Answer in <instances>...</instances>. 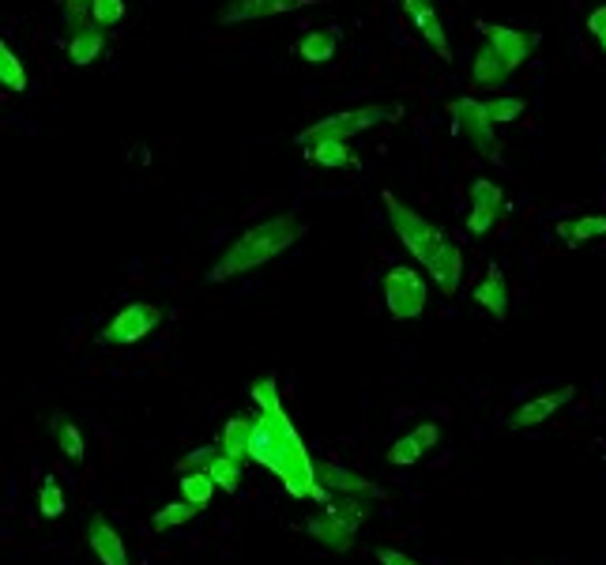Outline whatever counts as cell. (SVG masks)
<instances>
[{
    "label": "cell",
    "instance_id": "f546056e",
    "mask_svg": "<svg viewBox=\"0 0 606 565\" xmlns=\"http://www.w3.org/2000/svg\"><path fill=\"white\" fill-rule=\"evenodd\" d=\"M523 110H528V102H523V98H512V95H497V98H490L486 102V118L494 121V128L520 121Z\"/></svg>",
    "mask_w": 606,
    "mask_h": 565
},
{
    "label": "cell",
    "instance_id": "484cf974",
    "mask_svg": "<svg viewBox=\"0 0 606 565\" xmlns=\"http://www.w3.org/2000/svg\"><path fill=\"white\" fill-rule=\"evenodd\" d=\"M327 513H332V517H339L343 524H350V528H362L366 520H370V502H366V494H339L335 498L332 505H327Z\"/></svg>",
    "mask_w": 606,
    "mask_h": 565
},
{
    "label": "cell",
    "instance_id": "d6a6232c",
    "mask_svg": "<svg viewBox=\"0 0 606 565\" xmlns=\"http://www.w3.org/2000/svg\"><path fill=\"white\" fill-rule=\"evenodd\" d=\"M91 20L98 27H118L125 20V0H91Z\"/></svg>",
    "mask_w": 606,
    "mask_h": 565
},
{
    "label": "cell",
    "instance_id": "44dd1931",
    "mask_svg": "<svg viewBox=\"0 0 606 565\" xmlns=\"http://www.w3.org/2000/svg\"><path fill=\"white\" fill-rule=\"evenodd\" d=\"M301 151H306L309 162H317V167H324V170L358 167V155H355V147H350V140H317V144L301 147Z\"/></svg>",
    "mask_w": 606,
    "mask_h": 565
},
{
    "label": "cell",
    "instance_id": "4fadbf2b",
    "mask_svg": "<svg viewBox=\"0 0 606 565\" xmlns=\"http://www.w3.org/2000/svg\"><path fill=\"white\" fill-rule=\"evenodd\" d=\"M437 441H441V426L437 422H419L411 433H404L399 441H392L388 464L392 468H411V464H419L422 456L437 445Z\"/></svg>",
    "mask_w": 606,
    "mask_h": 565
},
{
    "label": "cell",
    "instance_id": "d4e9b609",
    "mask_svg": "<svg viewBox=\"0 0 606 565\" xmlns=\"http://www.w3.org/2000/svg\"><path fill=\"white\" fill-rule=\"evenodd\" d=\"M177 487H182V498L185 502H193L196 509H208L211 498H215V479H211V471H185L182 479H177Z\"/></svg>",
    "mask_w": 606,
    "mask_h": 565
},
{
    "label": "cell",
    "instance_id": "d590c367",
    "mask_svg": "<svg viewBox=\"0 0 606 565\" xmlns=\"http://www.w3.org/2000/svg\"><path fill=\"white\" fill-rule=\"evenodd\" d=\"M376 562H381V565H419V562H415V558H411V554H399V551H388V546H384V551H381V554H376Z\"/></svg>",
    "mask_w": 606,
    "mask_h": 565
},
{
    "label": "cell",
    "instance_id": "8992f818",
    "mask_svg": "<svg viewBox=\"0 0 606 565\" xmlns=\"http://www.w3.org/2000/svg\"><path fill=\"white\" fill-rule=\"evenodd\" d=\"M159 324H162L159 306H151V302H133V306H125L102 329V343H110V347H128V343H140L144 335H151Z\"/></svg>",
    "mask_w": 606,
    "mask_h": 565
},
{
    "label": "cell",
    "instance_id": "7c38bea8",
    "mask_svg": "<svg viewBox=\"0 0 606 565\" xmlns=\"http://www.w3.org/2000/svg\"><path fill=\"white\" fill-rule=\"evenodd\" d=\"M317 0H226V8L219 12V23H249V20H268V15H286L309 8Z\"/></svg>",
    "mask_w": 606,
    "mask_h": 565
},
{
    "label": "cell",
    "instance_id": "603a6c76",
    "mask_svg": "<svg viewBox=\"0 0 606 565\" xmlns=\"http://www.w3.org/2000/svg\"><path fill=\"white\" fill-rule=\"evenodd\" d=\"M102 46H106V38H102V27H98V23H91V27H84V30H72V38H69L72 64H76V69L95 64L98 53H102Z\"/></svg>",
    "mask_w": 606,
    "mask_h": 565
},
{
    "label": "cell",
    "instance_id": "e0dca14e",
    "mask_svg": "<svg viewBox=\"0 0 606 565\" xmlns=\"http://www.w3.org/2000/svg\"><path fill=\"white\" fill-rule=\"evenodd\" d=\"M306 531L324 546V551H332V554H347L350 546H355V536H358L350 524H343L339 517H332L327 509L321 513V517L306 520Z\"/></svg>",
    "mask_w": 606,
    "mask_h": 565
},
{
    "label": "cell",
    "instance_id": "9c48e42d",
    "mask_svg": "<svg viewBox=\"0 0 606 565\" xmlns=\"http://www.w3.org/2000/svg\"><path fill=\"white\" fill-rule=\"evenodd\" d=\"M467 196H471L467 231H471V234H490V226L497 223V216H502V208H505L502 188L490 182V177H474L471 188H467Z\"/></svg>",
    "mask_w": 606,
    "mask_h": 565
},
{
    "label": "cell",
    "instance_id": "d6986e66",
    "mask_svg": "<svg viewBox=\"0 0 606 565\" xmlns=\"http://www.w3.org/2000/svg\"><path fill=\"white\" fill-rule=\"evenodd\" d=\"M252 433H257V419H252V415H234V419L223 426L219 445H223L226 456L249 464L252 460Z\"/></svg>",
    "mask_w": 606,
    "mask_h": 565
},
{
    "label": "cell",
    "instance_id": "1f68e13d",
    "mask_svg": "<svg viewBox=\"0 0 606 565\" xmlns=\"http://www.w3.org/2000/svg\"><path fill=\"white\" fill-rule=\"evenodd\" d=\"M38 513L49 517V520H57L64 513V494H61V487H57L53 479H46L42 490H38Z\"/></svg>",
    "mask_w": 606,
    "mask_h": 565
},
{
    "label": "cell",
    "instance_id": "e575fe53",
    "mask_svg": "<svg viewBox=\"0 0 606 565\" xmlns=\"http://www.w3.org/2000/svg\"><path fill=\"white\" fill-rule=\"evenodd\" d=\"M588 30L599 38V46H603V53H606V4H599L592 15H588Z\"/></svg>",
    "mask_w": 606,
    "mask_h": 565
},
{
    "label": "cell",
    "instance_id": "9a60e30c",
    "mask_svg": "<svg viewBox=\"0 0 606 565\" xmlns=\"http://www.w3.org/2000/svg\"><path fill=\"white\" fill-rule=\"evenodd\" d=\"M471 302L482 309V314H490L497 324L509 321V283H505V272L502 268H490L486 275L479 280V286L471 291Z\"/></svg>",
    "mask_w": 606,
    "mask_h": 565
},
{
    "label": "cell",
    "instance_id": "f1b7e54d",
    "mask_svg": "<svg viewBox=\"0 0 606 565\" xmlns=\"http://www.w3.org/2000/svg\"><path fill=\"white\" fill-rule=\"evenodd\" d=\"M53 433H57V445H61V453L69 456V460H84V433H79L76 422H69L64 415H57L53 419Z\"/></svg>",
    "mask_w": 606,
    "mask_h": 565
},
{
    "label": "cell",
    "instance_id": "83f0119b",
    "mask_svg": "<svg viewBox=\"0 0 606 565\" xmlns=\"http://www.w3.org/2000/svg\"><path fill=\"white\" fill-rule=\"evenodd\" d=\"M242 460H234V456H226L223 449H219V456L211 460V479H215V487L223 490V494H234L237 487H242Z\"/></svg>",
    "mask_w": 606,
    "mask_h": 565
},
{
    "label": "cell",
    "instance_id": "ac0fdd59",
    "mask_svg": "<svg viewBox=\"0 0 606 565\" xmlns=\"http://www.w3.org/2000/svg\"><path fill=\"white\" fill-rule=\"evenodd\" d=\"M317 479L327 494H366V498H381V487H373L362 475L339 468V464H317Z\"/></svg>",
    "mask_w": 606,
    "mask_h": 565
},
{
    "label": "cell",
    "instance_id": "ffe728a7",
    "mask_svg": "<svg viewBox=\"0 0 606 565\" xmlns=\"http://www.w3.org/2000/svg\"><path fill=\"white\" fill-rule=\"evenodd\" d=\"M509 76H512V69L505 64V57L490 42L474 53V61H471V84L474 87H502Z\"/></svg>",
    "mask_w": 606,
    "mask_h": 565
},
{
    "label": "cell",
    "instance_id": "52a82bcc",
    "mask_svg": "<svg viewBox=\"0 0 606 565\" xmlns=\"http://www.w3.org/2000/svg\"><path fill=\"white\" fill-rule=\"evenodd\" d=\"M448 118H453L456 133L463 140L479 147V155L494 151V121L486 118V102H479V98H456V102H448Z\"/></svg>",
    "mask_w": 606,
    "mask_h": 565
},
{
    "label": "cell",
    "instance_id": "5b68a950",
    "mask_svg": "<svg viewBox=\"0 0 606 565\" xmlns=\"http://www.w3.org/2000/svg\"><path fill=\"white\" fill-rule=\"evenodd\" d=\"M381 294H384V309H388L396 321H415V317H422L425 298H430L425 280L407 265L388 268V275H384V283H381Z\"/></svg>",
    "mask_w": 606,
    "mask_h": 565
},
{
    "label": "cell",
    "instance_id": "30bf717a",
    "mask_svg": "<svg viewBox=\"0 0 606 565\" xmlns=\"http://www.w3.org/2000/svg\"><path fill=\"white\" fill-rule=\"evenodd\" d=\"M399 4H404L407 20L415 23L422 42L430 46L441 61H448L453 49H448V35H445V23H441V15H437V4H433V0H399Z\"/></svg>",
    "mask_w": 606,
    "mask_h": 565
},
{
    "label": "cell",
    "instance_id": "4dcf8cb0",
    "mask_svg": "<svg viewBox=\"0 0 606 565\" xmlns=\"http://www.w3.org/2000/svg\"><path fill=\"white\" fill-rule=\"evenodd\" d=\"M196 513H200V509H196L193 502H185V498H182V502L162 505V509L154 513L151 524H154V531H170V528H182V524H188V520L196 517Z\"/></svg>",
    "mask_w": 606,
    "mask_h": 565
},
{
    "label": "cell",
    "instance_id": "277c9868",
    "mask_svg": "<svg viewBox=\"0 0 606 565\" xmlns=\"http://www.w3.org/2000/svg\"><path fill=\"white\" fill-rule=\"evenodd\" d=\"M381 204H384V211H388L392 231H396L399 242L407 245V253H411V257L419 260V265L430 268L433 257L441 253V245L448 242L445 231H441V226H433L430 219H422L419 211L411 208V204H404L396 193H388V188L381 193Z\"/></svg>",
    "mask_w": 606,
    "mask_h": 565
},
{
    "label": "cell",
    "instance_id": "3957f363",
    "mask_svg": "<svg viewBox=\"0 0 606 565\" xmlns=\"http://www.w3.org/2000/svg\"><path fill=\"white\" fill-rule=\"evenodd\" d=\"M404 118V106H392V102H373V106H355V110H339V113H327V118L313 121L309 128H301L294 136L298 147H309L317 140H355L358 133L366 128H376L384 121H396Z\"/></svg>",
    "mask_w": 606,
    "mask_h": 565
},
{
    "label": "cell",
    "instance_id": "7402d4cb",
    "mask_svg": "<svg viewBox=\"0 0 606 565\" xmlns=\"http://www.w3.org/2000/svg\"><path fill=\"white\" fill-rule=\"evenodd\" d=\"M558 237L565 245H588V242H595V237H606V216H580V219H561L558 226Z\"/></svg>",
    "mask_w": 606,
    "mask_h": 565
},
{
    "label": "cell",
    "instance_id": "5bb4252c",
    "mask_svg": "<svg viewBox=\"0 0 606 565\" xmlns=\"http://www.w3.org/2000/svg\"><path fill=\"white\" fill-rule=\"evenodd\" d=\"M87 546H91L95 558L102 565H133L128 562V543L121 539V531L113 528L102 513H95L91 524H87Z\"/></svg>",
    "mask_w": 606,
    "mask_h": 565
},
{
    "label": "cell",
    "instance_id": "2e32d148",
    "mask_svg": "<svg viewBox=\"0 0 606 565\" xmlns=\"http://www.w3.org/2000/svg\"><path fill=\"white\" fill-rule=\"evenodd\" d=\"M425 272H430V280L437 283L441 294H448V298H453V294L460 291V280H463V249L456 242H445Z\"/></svg>",
    "mask_w": 606,
    "mask_h": 565
},
{
    "label": "cell",
    "instance_id": "836d02e7",
    "mask_svg": "<svg viewBox=\"0 0 606 565\" xmlns=\"http://www.w3.org/2000/svg\"><path fill=\"white\" fill-rule=\"evenodd\" d=\"M215 456H219V449H193V453L177 460V475H185V471H208Z\"/></svg>",
    "mask_w": 606,
    "mask_h": 565
},
{
    "label": "cell",
    "instance_id": "7a4b0ae2",
    "mask_svg": "<svg viewBox=\"0 0 606 565\" xmlns=\"http://www.w3.org/2000/svg\"><path fill=\"white\" fill-rule=\"evenodd\" d=\"M301 234H306V223H301L294 211L260 219V223H252L249 231L237 234L231 242V249L211 265L208 283H226V280H234V275L252 272V268L272 265L280 253H286L290 245L301 242Z\"/></svg>",
    "mask_w": 606,
    "mask_h": 565
},
{
    "label": "cell",
    "instance_id": "4316f807",
    "mask_svg": "<svg viewBox=\"0 0 606 565\" xmlns=\"http://www.w3.org/2000/svg\"><path fill=\"white\" fill-rule=\"evenodd\" d=\"M0 84L15 95L27 91V69H23V61L15 57V49L8 42H0Z\"/></svg>",
    "mask_w": 606,
    "mask_h": 565
},
{
    "label": "cell",
    "instance_id": "ba28073f",
    "mask_svg": "<svg viewBox=\"0 0 606 565\" xmlns=\"http://www.w3.org/2000/svg\"><path fill=\"white\" fill-rule=\"evenodd\" d=\"M572 396H577V384H558V389H551V392H539V396L523 400V404L516 407L509 415V426L512 430H531V426L551 422L561 407L572 404Z\"/></svg>",
    "mask_w": 606,
    "mask_h": 565
},
{
    "label": "cell",
    "instance_id": "6da1fadb",
    "mask_svg": "<svg viewBox=\"0 0 606 565\" xmlns=\"http://www.w3.org/2000/svg\"><path fill=\"white\" fill-rule=\"evenodd\" d=\"M249 396H252V404H257V412H252V419H257L252 460L272 471L290 498H317V502H324L327 490L321 487V479H317V460L309 456L306 441L298 438L290 415H286V407L280 400V381H275L272 373L257 377V381L249 384Z\"/></svg>",
    "mask_w": 606,
    "mask_h": 565
},
{
    "label": "cell",
    "instance_id": "cb8c5ba5",
    "mask_svg": "<svg viewBox=\"0 0 606 565\" xmlns=\"http://www.w3.org/2000/svg\"><path fill=\"white\" fill-rule=\"evenodd\" d=\"M335 49H339V38H335V30H309V35L298 38L294 53H298L301 61H309V64H327L335 57Z\"/></svg>",
    "mask_w": 606,
    "mask_h": 565
},
{
    "label": "cell",
    "instance_id": "8fae6325",
    "mask_svg": "<svg viewBox=\"0 0 606 565\" xmlns=\"http://www.w3.org/2000/svg\"><path fill=\"white\" fill-rule=\"evenodd\" d=\"M479 30H482V38L505 57V64H509L512 72L520 69L531 57V49H535V35H528V30L502 27V23H479Z\"/></svg>",
    "mask_w": 606,
    "mask_h": 565
}]
</instances>
